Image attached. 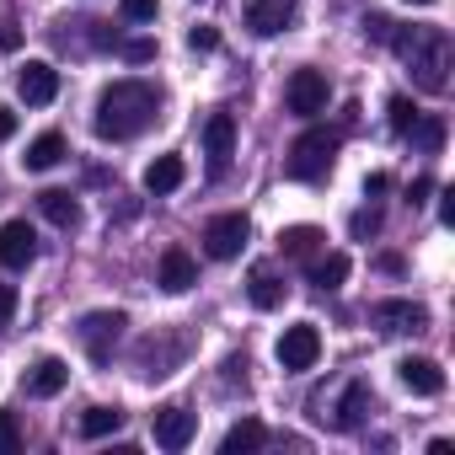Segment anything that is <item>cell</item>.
Segmentation results:
<instances>
[{
    "mask_svg": "<svg viewBox=\"0 0 455 455\" xmlns=\"http://www.w3.org/2000/svg\"><path fill=\"white\" fill-rule=\"evenodd\" d=\"M284 295H290V284H284L274 268H252V279H247V300H252L258 311H279Z\"/></svg>",
    "mask_w": 455,
    "mask_h": 455,
    "instance_id": "cell-18",
    "label": "cell"
},
{
    "mask_svg": "<svg viewBox=\"0 0 455 455\" xmlns=\"http://www.w3.org/2000/svg\"><path fill=\"white\" fill-rule=\"evenodd\" d=\"M182 177H188V166H182V156H156L150 166H145V193H177L182 188Z\"/></svg>",
    "mask_w": 455,
    "mask_h": 455,
    "instance_id": "cell-20",
    "label": "cell"
},
{
    "mask_svg": "<svg viewBox=\"0 0 455 455\" xmlns=\"http://www.w3.org/2000/svg\"><path fill=\"white\" fill-rule=\"evenodd\" d=\"M12 316H17V290H12V284H0V332L12 327Z\"/></svg>",
    "mask_w": 455,
    "mask_h": 455,
    "instance_id": "cell-32",
    "label": "cell"
},
{
    "mask_svg": "<svg viewBox=\"0 0 455 455\" xmlns=\"http://www.w3.org/2000/svg\"><path fill=\"white\" fill-rule=\"evenodd\" d=\"M375 231H380V214L375 209H359L354 214V236H375Z\"/></svg>",
    "mask_w": 455,
    "mask_h": 455,
    "instance_id": "cell-33",
    "label": "cell"
},
{
    "mask_svg": "<svg viewBox=\"0 0 455 455\" xmlns=\"http://www.w3.org/2000/svg\"><path fill=\"white\" fill-rule=\"evenodd\" d=\"M279 364L290 370V375H300V370H316V359H322V332H316V322H295V327H284V338H279Z\"/></svg>",
    "mask_w": 455,
    "mask_h": 455,
    "instance_id": "cell-6",
    "label": "cell"
},
{
    "mask_svg": "<svg viewBox=\"0 0 455 455\" xmlns=\"http://www.w3.org/2000/svg\"><path fill=\"white\" fill-rule=\"evenodd\" d=\"M124 428V412L118 407H86L81 412V434L86 439H108V434H118Z\"/></svg>",
    "mask_w": 455,
    "mask_h": 455,
    "instance_id": "cell-25",
    "label": "cell"
},
{
    "mask_svg": "<svg viewBox=\"0 0 455 455\" xmlns=\"http://www.w3.org/2000/svg\"><path fill=\"white\" fill-rule=\"evenodd\" d=\"M391 17H364V38H375V44H391Z\"/></svg>",
    "mask_w": 455,
    "mask_h": 455,
    "instance_id": "cell-31",
    "label": "cell"
},
{
    "mask_svg": "<svg viewBox=\"0 0 455 455\" xmlns=\"http://www.w3.org/2000/svg\"><path fill=\"white\" fill-rule=\"evenodd\" d=\"M391 49L402 54V65L412 70V81L423 92H444L450 86L455 49H450V33L444 28H402V33H391Z\"/></svg>",
    "mask_w": 455,
    "mask_h": 455,
    "instance_id": "cell-2",
    "label": "cell"
},
{
    "mask_svg": "<svg viewBox=\"0 0 455 455\" xmlns=\"http://www.w3.org/2000/svg\"><path fill=\"white\" fill-rule=\"evenodd\" d=\"M290 22H295V0H252L247 6V28L258 38H279Z\"/></svg>",
    "mask_w": 455,
    "mask_h": 455,
    "instance_id": "cell-15",
    "label": "cell"
},
{
    "mask_svg": "<svg viewBox=\"0 0 455 455\" xmlns=\"http://www.w3.org/2000/svg\"><path fill=\"white\" fill-rule=\"evenodd\" d=\"M327 76L322 70H295L290 76V86H284V102H290V113H300V118H316V113H327Z\"/></svg>",
    "mask_w": 455,
    "mask_h": 455,
    "instance_id": "cell-8",
    "label": "cell"
},
{
    "mask_svg": "<svg viewBox=\"0 0 455 455\" xmlns=\"http://www.w3.org/2000/svg\"><path fill=\"white\" fill-rule=\"evenodd\" d=\"M38 214H44L49 225H60V231H76V225H81V204H76V193H65V188H44V193H38Z\"/></svg>",
    "mask_w": 455,
    "mask_h": 455,
    "instance_id": "cell-17",
    "label": "cell"
},
{
    "mask_svg": "<svg viewBox=\"0 0 455 455\" xmlns=\"http://www.w3.org/2000/svg\"><path fill=\"white\" fill-rule=\"evenodd\" d=\"M322 231H316V225H290V231H279V252L284 258H295V263H311L316 252H322Z\"/></svg>",
    "mask_w": 455,
    "mask_h": 455,
    "instance_id": "cell-21",
    "label": "cell"
},
{
    "mask_svg": "<svg viewBox=\"0 0 455 455\" xmlns=\"http://www.w3.org/2000/svg\"><path fill=\"white\" fill-rule=\"evenodd\" d=\"M407 134H412V145H418L423 156H434V150L444 145V118H423V113H418V124H412Z\"/></svg>",
    "mask_w": 455,
    "mask_h": 455,
    "instance_id": "cell-26",
    "label": "cell"
},
{
    "mask_svg": "<svg viewBox=\"0 0 455 455\" xmlns=\"http://www.w3.org/2000/svg\"><path fill=\"white\" fill-rule=\"evenodd\" d=\"M338 145H343L338 129H327V124L306 129V134L290 145V161H284L290 182H322V177L332 172V161H338Z\"/></svg>",
    "mask_w": 455,
    "mask_h": 455,
    "instance_id": "cell-3",
    "label": "cell"
},
{
    "mask_svg": "<svg viewBox=\"0 0 455 455\" xmlns=\"http://www.w3.org/2000/svg\"><path fill=\"white\" fill-rule=\"evenodd\" d=\"M156 113H161V92L150 86V81H113L102 97H97V113H92V129H97V140H134V134H145L150 124H156Z\"/></svg>",
    "mask_w": 455,
    "mask_h": 455,
    "instance_id": "cell-1",
    "label": "cell"
},
{
    "mask_svg": "<svg viewBox=\"0 0 455 455\" xmlns=\"http://www.w3.org/2000/svg\"><path fill=\"white\" fill-rule=\"evenodd\" d=\"M204 156H209V177L231 172V156H236V118L231 113H209V124H204Z\"/></svg>",
    "mask_w": 455,
    "mask_h": 455,
    "instance_id": "cell-7",
    "label": "cell"
},
{
    "mask_svg": "<svg viewBox=\"0 0 455 455\" xmlns=\"http://www.w3.org/2000/svg\"><path fill=\"white\" fill-rule=\"evenodd\" d=\"M412 124H418V108H412L407 97H391V129H396V134H407Z\"/></svg>",
    "mask_w": 455,
    "mask_h": 455,
    "instance_id": "cell-28",
    "label": "cell"
},
{
    "mask_svg": "<svg viewBox=\"0 0 455 455\" xmlns=\"http://www.w3.org/2000/svg\"><path fill=\"white\" fill-rule=\"evenodd\" d=\"M124 60H134V65H145V60H156V44H124Z\"/></svg>",
    "mask_w": 455,
    "mask_h": 455,
    "instance_id": "cell-35",
    "label": "cell"
},
{
    "mask_svg": "<svg viewBox=\"0 0 455 455\" xmlns=\"http://www.w3.org/2000/svg\"><path fill=\"white\" fill-rule=\"evenodd\" d=\"M129 327V316L124 311H86L81 316V343H86V354H92V364H108L113 359V343H118V332Z\"/></svg>",
    "mask_w": 455,
    "mask_h": 455,
    "instance_id": "cell-5",
    "label": "cell"
},
{
    "mask_svg": "<svg viewBox=\"0 0 455 455\" xmlns=\"http://www.w3.org/2000/svg\"><path fill=\"white\" fill-rule=\"evenodd\" d=\"M396 380H402L412 396H439V391H444V370H439L434 359H423V354H407V359L396 364Z\"/></svg>",
    "mask_w": 455,
    "mask_h": 455,
    "instance_id": "cell-14",
    "label": "cell"
},
{
    "mask_svg": "<svg viewBox=\"0 0 455 455\" xmlns=\"http://www.w3.org/2000/svg\"><path fill=\"white\" fill-rule=\"evenodd\" d=\"M188 49L214 54V49H220V33H214V28H193V33H188Z\"/></svg>",
    "mask_w": 455,
    "mask_h": 455,
    "instance_id": "cell-30",
    "label": "cell"
},
{
    "mask_svg": "<svg viewBox=\"0 0 455 455\" xmlns=\"http://www.w3.org/2000/svg\"><path fill=\"white\" fill-rule=\"evenodd\" d=\"M263 439H268V428H263L258 418H242V423L225 428L220 450H225V455H252V450H263Z\"/></svg>",
    "mask_w": 455,
    "mask_h": 455,
    "instance_id": "cell-22",
    "label": "cell"
},
{
    "mask_svg": "<svg viewBox=\"0 0 455 455\" xmlns=\"http://www.w3.org/2000/svg\"><path fill=\"white\" fill-rule=\"evenodd\" d=\"M407 6H434V0H407Z\"/></svg>",
    "mask_w": 455,
    "mask_h": 455,
    "instance_id": "cell-39",
    "label": "cell"
},
{
    "mask_svg": "<svg viewBox=\"0 0 455 455\" xmlns=\"http://www.w3.org/2000/svg\"><path fill=\"white\" fill-rule=\"evenodd\" d=\"M65 386H70V364H65L60 354H44V359H33V364H28V375H22V391H28V396H38V402L60 396Z\"/></svg>",
    "mask_w": 455,
    "mask_h": 455,
    "instance_id": "cell-11",
    "label": "cell"
},
{
    "mask_svg": "<svg viewBox=\"0 0 455 455\" xmlns=\"http://www.w3.org/2000/svg\"><path fill=\"white\" fill-rule=\"evenodd\" d=\"M17 134V113L12 108H0V140H12Z\"/></svg>",
    "mask_w": 455,
    "mask_h": 455,
    "instance_id": "cell-38",
    "label": "cell"
},
{
    "mask_svg": "<svg viewBox=\"0 0 455 455\" xmlns=\"http://www.w3.org/2000/svg\"><path fill=\"white\" fill-rule=\"evenodd\" d=\"M17 97H22L28 108H49V102L60 97V70H54L49 60H28L22 76H17Z\"/></svg>",
    "mask_w": 455,
    "mask_h": 455,
    "instance_id": "cell-10",
    "label": "cell"
},
{
    "mask_svg": "<svg viewBox=\"0 0 455 455\" xmlns=\"http://www.w3.org/2000/svg\"><path fill=\"white\" fill-rule=\"evenodd\" d=\"M33 258H38V236H33V225H28V220H6V225H0V263H6L12 274H22Z\"/></svg>",
    "mask_w": 455,
    "mask_h": 455,
    "instance_id": "cell-12",
    "label": "cell"
},
{
    "mask_svg": "<svg viewBox=\"0 0 455 455\" xmlns=\"http://www.w3.org/2000/svg\"><path fill=\"white\" fill-rule=\"evenodd\" d=\"M439 220H444V225H455V193H450V188L439 193Z\"/></svg>",
    "mask_w": 455,
    "mask_h": 455,
    "instance_id": "cell-37",
    "label": "cell"
},
{
    "mask_svg": "<svg viewBox=\"0 0 455 455\" xmlns=\"http://www.w3.org/2000/svg\"><path fill=\"white\" fill-rule=\"evenodd\" d=\"M428 193H434V177H412L407 182V204H428Z\"/></svg>",
    "mask_w": 455,
    "mask_h": 455,
    "instance_id": "cell-34",
    "label": "cell"
},
{
    "mask_svg": "<svg viewBox=\"0 0 455 455\" xmlns=\"http://www.w3.org/2000/svg\"><path fill=\"white\" fill-rule=\"evenodd\" d=\"M156 284H161L166 295H188V290L198 284V263H193L182 247H166V252H161V279H156Z\"/></svg>",
    "mask_w": 455,
    "mask_h": 455,
    "instance_id": "cell-16",
    "label": "cell"
},
{
    "mask_svg": "<svg viewBox=\"0 0 455 455\" xmlns=\"http://www.w3.org/2000/svg\"><path fill=\"white\" fill-rule=\"evenodd\" d=\"M118 12H124L129 22H156L161 6H156V0H118Z\"/></svg>",
    "mask_w": 455,
    "mask_h": 455,
    "instance_id": "cell-29",
    "label": "cell"
},
{
    "mask_svg": "<svg viewBox=\"0 0 455 455\" xmlns=\"http://www.w3.org/2000/svg\"><path fill=\"white\" fill-rule=\"evenodd\" d=\"M22 450V428H17V412H0V455H17Z\"/></svg>",
    "mask_w": 455,
    "mask_h": 455,
    "instance_id": "cell-27",
    "label": "cell"
},
{
    "mask_svg": "<svg viewBox=\"0 0 455 455\" xmlns=\"http://www.w3.org/2000/svg\"><path fill=\"white\" fill-rule=\"evenodd\" d=\"M150 434H156V444L161 450H188L193 444V434H198V418L188 412V407H156V418H150Z\"/></svg>",
    "mask_w": 455,
    "mask_h": 455,
    "instance_id": "cell-9",
    "label": "cell"
},
{
    "mask_svg": "<svg viewBox=\"0 0 455 455\" xmlns=\"http://www.w3.org/2000/svg\"><path fill=\"white\" fill-rule=\"evenodd\" d=\"M60 161H65V134H60V129L38 134V140L28 145V156H22L28 172H49V166H60Z\"/></svg>",
    "mask_w": 455,
    "mask_h": 455,
    "instance_id": "cell-23",
    "label": "cell"
},
{
    "mask_svg": "<svg viewBox=\"0 0 455 455\" xmlns=\"http://www.w3.org/2000/svg\"><path fill=\"white\" fill-rule=\"evenodd\" d=\"M348 268H354V263H348L343 252H316V258H311V284H316V290H338V284L348 279Z\"/></svg>",
    "mask_w": 455,
    "mask_h": 455,
    "instance_id": "cell-24",
    "label": "cell"
},
{
    "mask_svg": "<svg viewBox=\"0 0 455 455\" xmlns=\"http://www.w3.org/2000/svg\"><path fill=\"white\" fill-rule=\"evenodd\" d=\"M386 188H391L386 172H370V177H364V198H375V193H386Z\"/></svg>",
    "mask_w": 455,
    "mask_h": 455,
    "instance_id": "cell-36",
    "label": "cell"
},
{
    "mask_svg": "<svg viewBox=\"0 0 455 455\" xmlns=\"http://www.w3.org/2000/svg\"><path fill=\"white\" fill-rule=\"evenodd\" d=\"M247 236H252V220H247L242 209H231V214H214V220L204 225V252H209L214 263H231V258H242Z\"/></svg>",
    "mask_w": 455,
    "mask_h": 455,
    "instance_id": "cell-4",
    "label": "cell"
},
{
    "mask_svg": "<svg viewBox=\"0 0 455 455\" xmlns=\"http://www.w3.org/2000/svg\"><path fill=\"white\" fill-rule=\"evenodd\" d=\"M370 322L380 332H423L428 327V311L418 300H375L370 306Z\"/></svg>",
    "mask_w": 455,
    "mask_h": 455,
    "instance_id": "cell-13",
    "label": "cell"
},
{
    "mask_svg": "<svg viewBox=\"0 0 455 455\" xmlns=\"http://www.w3.org/2000/svg\"><path fill=\"white\" fill-rule=\"evenodd\" d=\"M364 412H370V386L364 380H348L343 396H338V407H332V428H359Z\"/></svg>",
    "mask_w": 455,
    "mask_h": 455,
    "instance_id": "cell-19",
    "label": "cell"
}]
</instances>
